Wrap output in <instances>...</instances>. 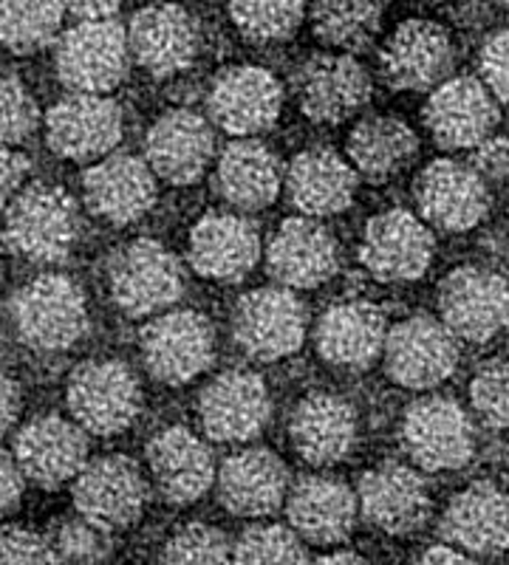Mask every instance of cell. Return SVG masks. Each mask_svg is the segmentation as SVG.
<instances>
[{"instance_id":"6da1fadb","label":"cell","mask_w":509,"mask_h":565,"mask_svg":"<svg viewBox=\"0 0 509 565\" xmlns=\"http://www.w3.org/2000/svg\"><path fill=\"white\" fill-rule=\"evenodd\" d=\"M3 244L29 264H60L79 238L77 201L54 184H29L7 201Z\"/></svg>"},{"instance_id":"7a4b0ae2","label":"cell","mask_w":509,"mask_h":565,"mask_svg":"<svg viewBox=\"0 0 509 565\" xmlns=\"http://www.w3.org/2000/svg\"><path fill=\"white\" fill-rule=\"evenodd\" d=\"M14 334L40 353H60L77 345L88 328V306L77 280L65 275H40L9 302Z\"/></svg>"},{"instance_id":"3957f363","label":"cell","mask_w":509,"mask_h":565,"mask_svg":"<svg viewBox=\"0 0 509 565\" xmlns=\"http://www.w3.org/2000/svg\"><path fill=\"white\" fill-rule=\"evenodd\" d=\"M108 291L123 315L150 317L179 300L184 271L179 257L159 241H130L110 257Z\"/></svg>"},{"instance_id":"277c9868","label":"cell","mask_w":509,"mask_h":565,"mask_svg":"<svg viewBox=\"0 0 509 565\" xmlns=\"http://www.w3.org/2000/svg\"><path fill=\"white\" fill-rule=\"evenodd\" d=\"M128 32L110 20H79L60 34L54 68L60 83L77 94H108L128 74Z\"/></svg>"},{"instance_id":"5b68a950","label":"cell","mask_w":509,"mask_h":565,"mask_svg":"<svg viewBox=\"0 0 509 565\" xmlns=\"http://www.w3.org/2000/svg\"><path fill=\"white\" fill-rule=\"evenodd\" d=\"M65 402L74 422L94 436H117L142 411V391L134 371L123 362L94 360L72 371Z\"/></svg>"},{"instance_id":"8992f818","label":"cell","mask_w":509,"mask_h":565,"mask_svg":"<svg viewBox=\"0 0 509 565\" xmlns=\"http://www.w3.org/2000/svg\"><path fill=\"white\" fill-rule=\"evenodd\" d=\"M233 340L250 360L277 362L300 351L306 340V317L304 302L291 295L286 286H269V289L246 291L235 302L233 317Z\"/></svg>"},{"instance_id":"52a82bcc","label":"cell","mask_w":509,"mask_h":565,"mask_svg":"<svg viewBox=\"0 0 509 565\" xmlns=\"http://www.w3.org/2000/svg\"><path fill=\"white\" fill-rule=\"evenodd\" d=\"M145 371L170 387L188 385L215 360L213 322L199 311H168L139 334Z\"/></svg>"},{"instance_id":"ba28073f","label":"cell","mask_w":509,"mask_h":565,"mask_svg":"<svg viewBox=\"0 0 509 565\" xmlns=\"http://www.w3.org/2000/svg\"><path fill=\"white\" fill-rule=\"evenodd\" d=\"M402 447L427 472H447L470 463L476 433L465 407L447 396L416 398L402 416Z\"/></svg>"},{"instance_id":"9c48e42d","label":"cell","mask_w":509,"mask_h":565,"mask_svg":"<svg viewBox=\"0 0 509 565\" xmlns=\"http://www.w3.org/2000/svg\"><path fill=\"white\" fill-rule=\"evenodd\" d=\"M382 360L388 376L400 387L431 391L456 371L458 337L445 320L427 315L407 317L388 331Z\"/></svg>"},{"instance_id":"30bf717a","label":"cell","mask_w":509,"mask_h":565,"mask_svg":"<svg viewBox=\"0 0 509 565\" xmlns=\"http://www.w3.org/2000/svg\"><path fill=\"white\" fill-rule=\"evenodd\" d=\"M45 141L60 159H105L123 141V110L105 94L72 90L45 114Z\"/></svg>"},{"instance_id":"8fae6325","label":"cell","mask_w":509,"mask_h":565,"mask_svg":"<svg viewBox=\"0 0 509 565\" xmlns=\"http://www.w3.org/2000/svg\"><path fill=\"white\" fill-rule=\"evenodd\" d=\"M438 315L458 340H492L509 326L507 280L481 266H462L438 286Z\"/></svg>"},{"instance_id":"7c38bea8","label":"cell","mask_w":509,"mask_h":565,"mask_svg":"<svg viewBox=\"0 0 509 565\" xmlns=\"http://www.w3.org/2000/svg\"><path fill=\"white\" fill-rule=\"evenodd\" d=\"M436 241L425 221L407 210H385L368 221L360 264L382 282L420 280L431 269Z\"/></svg>"},{"instance_id":"4fadbf2b","label":"cell","mask_w":509,"mask_h":565,"mask_svg":"<svg viewBox=\"0 0 509 565\" xmlns=\"http://www.w3.org/2000/svg\"><path fill=\"white\" fill-rule=\"evenodd\" d=\"M280 110H284V88L275 74L261 65H238V68L221 71L206 94L210 122L238 139L269 130Z\"/></svg>"},{"instance_id":"5bb4252c","label":"cell","mask_w":509,"mask_h":565,"mask_svg":"<svg viewBox=\"0 0 509 565\" xmlns=\"http://www.w3.org/2000/svg\"><path fill=\"white\" fill-rule=\"evenodd\" d=\"M148 481L128 456H105L88 461L74 478V507L83 518L117 532L142 518Z\"/></svg>"},{"instance_id":"9a60e30c","label":"cell","mask_w":509,"mask_h":565,"mask_svg":"<svg viewBox=\"0 0 509 565\" xmlns=\"http://www.w3.org/2000/svg\"><path fill=\"white\" fill-rule=\"evenodd\" d=\"M360 512L380 532L405 537L420 532L431 518V489L420 469L400 461H382L368 469L357 487Z\"/></svg>"},{"instance_id":"2e32d148","label":"cell","mask_w":509,"mask_h":565,"mask_svg":"<svg viewBox=\"0 0 509 565\" xmlns=\"http://www.w3.org/2000/svg\"><path fill=\"white\" fill-rule=\"evenodd\" d=\"M295 94L309 119L320 125H340L368 103L371 77L349 52L315 54L295 74Z\"/></svg>"},{"instance_id":"e0dca14e","label":"cell","mask_w":509,"mask_h":565,"mask_svg":"<svg viewBox=\"0 0 509 565\" xmlns=\"http://www.w3.org/2000/svg\"><path fill=\"white\" fill-rule=\"evenodd\" d=\"M496 99V94L481 79L453 77L431 90L422 116L442 148L470 150L490 139L498 122Z\"/></svg>"},{"instance_id":"ac0fdd59","label":"cell","mask_w":509,"mask_h":565,"mask_svg":"<svg viewBox=\"0 0 509 565\" xmlns=\"http://www.w3.org/2000/svg\"><path fill=\"white\" fill-rule=\"evenodd\" d=\"M272 402L264 380L252 371L219 373L199 396L204 433L221 444H244L258 438L269 422Z\"/></svg>"},{"instance_id":"d6986e66","label":"cell","mask_w":509,"mask_h":565,"mask_svg":"<svg viewBox=\"0 0 509 565\" xmlns=\"http://www.w3.org/2000/svg\"><path fill=\"white\" fill-rule=\"evenodd\" d=\"M416 206L427 224L445 232H467L490 212V190L476 168L450 159L431 161L416 179Z\"/></svg>"},{"instance_id":"ffe728a7","label":"cell","mask_w":509,"mask_h":565,"mask_svg":"<svg viewBox=\"0 0 509 565\" xmlns=\"http://www.w3.org/2000/svg\"><path fill=\"white\" fill-rule=\"evenodd\" d=\"M12 452L29 481L57 489L83 472L88 463V441L77 422L63 416H38L14 433Z\"/></svg>"},{"instance_id":"44dd1931","label":"cell","mask_w":509,"mask_h":565,"mask_svg":"<svg viewBox=\"0 0 509 565\" xmlns=\"http://www.w3.org/2000/svg\"><path fill=\"white\" fill-rule=\"evenodd\" d=\"M453 40L433 20H405L380 54L382 77L396 90H433L453 68Z\"/></svg>"},{"instance_id":"7402d4cb","label":"cell","mask_w":509,"mask_h":565,"mask_svg":"<svg viewBox=\"0 0 509 565\" xmlns=\"http://www.w3.org/2000/svg\"><path fill=\"white\" fill-rule=\"evenodd\" d=\"M337 266L335 235L309 215L284 221L266 246V269L286 289H317L335 277Z\"/></svg>"},{"instance_id":"603a6c76","label":"cell","mask_w":509,"mask_h":565,"mask_svg":"<svg viewBox=\"0 0 509 565\" xmlns=\"http://www.w3.org/2000/svg\"><path fill=\"white\" fill-rule=\"evenodd\" d=\"M83 193L94 215L114 226H128L153 210L156 173L136 156L110 153L85 170Z\"/></svg>"},{"instance_id":"cb8c5ba5","label":"cell","mask_w":509,"mask_h":565,"mask_svg":"<svg viewBox=\"0 0 509 565\" xmlns=\"http://www.w3.org/2000/svg\"><path fill=\"white\" fill-rule=\"evenodd\" d=\"M190 266L215 282H238L261 260V232L244 215L210 212L190 232Z\"/></svg>"},{"instance_id":"d4e9b609","label":"cell","mask_w":509,"mask_h":565,"mask_svg":"<svg viewBox=\"0 0 509 565\" xmlns=\"http://www.w3.org/2000/svg\"><path fill=\"white\" fill-rule=\"evenodd\" d=\"M215 134L204 116L188 108L168 110L153 122L145 139V161L170 184H193L210 168Z\"/></svg>"},{"instance_id":"484cf974","label":"cell","mask_w":509,"mask_h":565,"mask_svg":"<svg viewBox=\"0 0 509 565\" xmlns=\"http://www.w3.org/2000/svg\"><path fill=\"white\" fill-rule=\"evenodd\" d=\"M130 57L153 77H173L199 54V26L188 9L159 3L136 12L128 26Z\"/></svg>"},{"instance_id":"4316f807","label":"cell","mask_w":509,"mask_h":565,"mask_svg":"<svg viewBox=\"0 0 509 565\" xmlns=\"http://www.w3.org/2000/svg\"><path fill=\"white\" fill-rule=\"evenodd\" d=\"M145 456L161 498L179 507L204 498L219 478L210 447L188 427H168L156 433Z\"/></svg>"},{"instance_id":"83f0119b","label":"cell","mask_w":509,"mask_h":565,"mask_svg":"<svg viewBox=\"0 0 509 565\" xmlns=\"http://www.w3.org/2000/svg\"><path fill=\"white\" fill-rule=\"evenodd\" d=\"M215 489L226 512L238 518H266L289 498V469L275 452L252 447L221 463Z\"/></svg>"},{"instance_id":"f1b7e54d","label":"cell","mask_w":509,"mask_h":565,"mask_svg":"<svg viewBox=\"0 0 509 565\" xmlns=\"http://www.w3.org/2000/svg\"><path fill=\"white\" fill-rule=\"evenodd\" d=\"M295 452L311 467H335L357 447V413L335 393H309L289 418Z\"/></svg>"},{"instance_id":"f546056e","label":"cell","mask_w":509,"mask_h":565,"mask_svg":"<svg viewBox=\"0 0 509 565\" xmlns=\"http://www.w3.org/2000/svg\"><path fill=\"white\" fill-rule=\"evenodd\" d=\"M286 514L306 543L335 546L354 532L360 498L337 478L306 476L289 489Z\"/></svg>"},{"instance_id":"4dcf8cb0","label":"cell","mask_w":509,"mask_h":565,"mask_svg":"<svg viewBox=\"0 0 509 565\" xmlns=\"http://www.w3.org/2000/svg\"><path fill=\"white\" fill-rule=\"evenodd\" d=\"M357 170L331 148H309L286 168V195L309 218H329L349 210L357 193Z\"/></svg>"},{"instance_id":"1f68e13d","label":"cell","mask_w":509,"mask_h":565,"mask_svg":"<svg viewBox=\"0 0 509 565\" xmlns=\"http://www.w3.org/2000/svg\"><path fill=\"white\" fill-rule=\"evenodd\" d=\"M388 322L380 306L365 300L335 302L315 328L322 362L337 367H365L385 351Z\"/></svg>"},{"instance_id":"d6a6232c","label":"cell","mask_w":509,"mask_h":565,"mask_svg":"<svg viewBox=\"0 0 509 565\" xmlns=\"http://www.w3.org/2000/svg\"><path fill=\"white\" fill-rule=\"evenodd\" d=\"M442 537L470 554L509 548V494L490 481H476L447 503Z\"/></svg>"},{"instance_id":"836d02e7","label":"cell","mask_w":509,"mask_h":565,"mask_svg":"<svg viewBox=\"0 0 509 565\" xmlns=\"http://www.w3.org/2000/svg\"><path fill=\"white\" fill-rule=\"evenodd\" d=\"M286 181V170L266 145L250 139L233 141L221 153L215 184L221 199L241 212H258L277 199Z\"/></svg>"},{"instance_id":"e575fe53","label":"cell","mask_w":509,"mask_h":565,"mask_svg":"<svg viewBox=\"0 0 509 565\" xmlns=\"http://www.w3.org/2000/svg\"><path fill=\"white\" fill-rule=\"evenodd\" d=\"M349 161L371 184L400 175L420 150V139L411 125L396 116H368L354 125L349 136Z\"/></svg>"},{"instance_id":"d590c367","label":"cell","mask_w":509,"mask_h":565,"mask_svg":"<svg viewBox=\"0 0 509 565\" xmlns=\"http://www.w3.org/2000/svg\"><path fill=\"white\" fill-rule=\"evenodd\" d=\"M315 34L340 52H362L374 43L382 26L380 0H315Z\"/></svg>"},{"instance_id":"8d00e7d4","label":"cell","mask_w":509,"mask_h":565,"mask_svg":"<svg viewBox=\"0 0 509 565\" xmlns=\"http://www.w3.org/2000/svg\"><path fill=\"white\" fill-rule=\"evenodd\" d=\"M0 12L3 45L14 54H32L57 40L68 9L63 0H0Z\"/></svg>"},{"instance_id":"74e56055","label":"cell","mask_w":509,"mask_h":565,"mask_svg":"<svg viewBox=\"0 0 509 565\" xmlns=\"http://www.w3.org/2000/svg\"><path fill=\"white\" fill-rule=\"evenodd\" d=\"M306 0H230L235 29L252 43L289 40L304 23Z\"/></svg>"},{"instance_id":"f35d334b","label":"cell","mask_w":509,"mask_h":565,"mask_svg":"<svg viewBox=\"0 0 509 565\" xmlns=\"http://www.w3.org/2000/svg\"><path fill=\"white\" fill-rule=\"evenodd\" d=\"M54 563L57 565H105L114 552L110 529L88 521L77 512V518H63L49 529Z\"/></svg>"},{"instance_id":"ab89813d","label":"cell","mask_w":509,"mask_h":565,"mask_svg":"<svg viewBox=\"0 0 509 565\" xmlns=\"http://www.w3.org/2000/svg\"><path fill=\"white\" fill-rule=\"evenodd\" d=\"M304 543L289 526H250L235 543V565H309Z\"/></svg>"},{"instance_id":"60d3db41","label":"cell","mask_w":509,"mask_h":565,"mask_svg":"<svg viewBox=\"0 0 509 565\" xmlns=\"http://www.w3.org/2000/svg\"><path fill=\"white\" fill-rule=\"evenodd\" d=\"M161 565H235V546L221 529L190 523L168 540Z\"/></svg>"},{"instance_id":"b9f144b4","label":"cell","mask_w":509,"mask_h":565,"mask_svg":"<svg viewBox=\"0 0 509 565\" xmlns=\"http://www.w3.org/2000/svg\"><path fill=\"white\" fill-rule=\"evenodd\" d=\"M476 416L492 430H509V360L484 365L470 385Z\"/></svg>"},{"instance_id":"7bdbcfd3","label":"cell","mask_w":509,"mask_h":565,"mask_svg":"<svg viewBox=\"0 0 509 565\" xmlns=\"http://www.w3.org/2000/svg\"><path fill=\"white\" fill-rule=\"evenodd\" d=\"M40 114L34 97L20 77H3V145H20L38 130Z\"/></svg>"},{"instance_id":"ee69618b","label":"cell","mask_w":509,"mask_h":565,"mask_svg":"<svg viewBox=\"0 0 509 565\" xmlns=\"http://www.w3.org/2000/svg\"><path fill=\"white\" fill-rule=\"evenodd\" d=\"M3 565H57L49 537L23 526L3 529Z\"/></svg>"},{"instance_id":"f6af8a7d","label":"cell","mask_w":509,"mask_h":565,"mask_svg":"<svg viewBox=\"0 0 509 565\" xmlns=\"http://www.w3.org/2000/svg\"><path fill=\"white\" fill-rule=\"evenodd\" d=\"M481 79L501 103H509V29L492 34L478 57Z\"/></svg>"},{"instance_id":"bcb514c9","label":"cell","mask_w":509,"mask_h":565,"mask_svg":"<svg viewBox=\"0 0 509 565\" xmlns=\"http://www.w3.org/2000/svg\"><path fill=\"white\" fill-rule=\"evenodd\" d=\"M473 168L484 175V181H496V184L509 186V139L498 136V139L481 141L473 156Z\"/></svg>"},{"instance_id":"7dc6e473","label":"cell","mask_w":509,"mask_h":565,"mask_svg":"<svg viewBox=\"0 0 509 565\" xmlns=\"http://www.w3.org/2000/svg\"><path fill=\"white\" fill-rule=\"evenodd\" d=\"M0 463H3V498H0V503H3V514H12L18 512L20 501H23L29 476L23 472V467H20L12 450H3V461Z\"/></svg>"},{"instance_id":"c3c4849f","label":"cell","mask_w":509,"mask_h":565,"mask_svg":"<svg viewBox=\"0 0 509 565\" xmlns=\"http://www.w3.org/2000/svg\"><path fill=\"white\" fill-rule=\"evenodd\" d=\"M29 173H32V161L14 150V145H3V204L23 190Z\"/></svg>"},{"instance_id":"681fc988","label":"cell","mask_w":509,"mask_h":565,"mask_svg":"<svg viewBox=\"0 0 509 565\" xmlns=\"http://www.w3.org/2000/svg\"><path fill=\"white\" fill-rule=\"evenodd\" d=\"M65 9L79 20H110L123 0H63Z\"/></svg>"},{"instance_id":"f907efd6","label":"cell","mask_w":509,"mask_h":565,"mask_svg":"<svg viewBox=\"0 0 509 565\" xmlns=\"http://www.w3.org/2000/svg\"><path fill=\"white\" fill-rule=\"evenodd\" d=\"M411 565H478V563L470 557V554H465V548L433 546V548H425V552L413 559Z\"/></svg>"},{"instance_id":"816d5d0a","label":"cell","mask_w":509,"mask_h":565,"mask_svg":"<svg viewBox=\"0 0 509 565\" xmlns=\"http://www.w3.org/2000/svg\"><path fill=\"white\" fill-rule=\"evenodd\" d=\"M0 396H3V418H0V424H3V433H9L14 424H18L23 398H20L18 382H14L12 376H7V373H3V387H0Z\"/></svg>"},{"instance_id":"f5cc1de1","label":"cell","mask_w":509,"mask_h":565,"mask_svg":"<svg viewBox=\"0 0 509 565\" xmlns=\"http://www.w3.org/2000/svg\"><path fill=\"white\" fill-rule=\"evenodd\" d=\"M311 565H368V563L354 552H335V554H326V557L315 559Z\"/></svg>"},{"instance_id":"db71d44e","label":"cell","mask_w":509,"mask_h":565,"mask_svg":"<svg viewBox=\"0 0 509 565\" xmlns=\"http://www.w3.org/2000/svg\"><path fill=\"white\" fill-rule=\"evenodd\" d=\"M507 12H509V0H507Z\"/></svg>"},{"instance_id":"11a10c76","label":"cell","mask_w":509,"mask_h":565,"mask_svg":"<svg viewBox=\"0 0 509 565\" xmlns=\"http://www.w3.org/2000/svg\"><path fill=\"white\" fill-rule=\"evenodd\" d=\"M507 328H509V326H507Z\"/></svg>"}]
</instances>
